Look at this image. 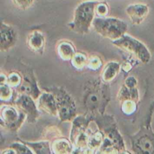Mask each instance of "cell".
I'll list each match as a JSON object with an SVG mask.
<instances>
[{
    "label": "cell",
    "mask_w": 154,
    "mask_h": 154,
    "mask_svg": "<svg viewBox=\"0 0 154 154\" xmlns=\"http://www.w3.org/2000/svg\"><path fill=\"white\" fill-rule=\"evenodd\" d=\"M121 72V64L115 61H110L103 66L101 79L105 83L112 82Z\"/></svg>",
    "instance_id": "obj_16"
},
{
    "label": "cell",
    "mask_w": 154,
    "mask_h": 154,
    "mask_svg": "<svg viewBox=\"0 0 154 154\" xmlns=\"http://www.w3.org/2000/svg\"><path fill=\"white\" fill-rule=\"evenodd\" d=\"M1 42H0V51L5 52L11 49L16 44L17 35L14 29L11 26L2 22L1 24Z\"/></svg>",
    "instance_id": "obj_13"
},
{
    "label": "cell",
    "mask_w": 154,
    "mask_h": 154,
    "mask_svg": "<svg viewBox=\"0 0 154 154\" xmlns=\"http://www.w3.org/2000/svg\"><path fill=\"white\" fill-rule=\"evenodd\" d=\"M20 72L23 75V81L21 85L17 90H15L16 93L26 94L37 101L43 92L38 86L37 81L32 70H31L30 68H27Z\"/></svg>",
    "instance_id": "obj_11"
},
{
    "label": "cell",
    "mask_w": 154,
    "mask_h": 154,
    "mask_svg": "<svg viewBox=\"0 0 154 154\" xmlns=\"http://www.w3.org/2000/svg\"><path fill=\"white\" fill-rule=\"evenodd\" d=\"M123 85H125L126 87L129 89L136 88L137 86H138V81H137V79L135 77L129 76L125 79Z\"/></svg>",
    "instance_id": "obj_30"
},
{
    "label": "cell",
    "mask_w": 154,
    "mask_h": 154,
    "mask_svg": "<svg viewBox=\"0 0 154 154\" xmlns=\"http://www.w3.org/2000/svg\"><path fill=\"white\" fill-rule=\"evenodd\" d=\"M89 57L84 52H76L71 60L72 66L77 70H83L87 67Z\"/></svg>",
    "instance_id": "obj_21"
},
{
    "label": "cell",
    "mask_w": 154,
    "mask_h": 154,
    "mask_svg": "<svg viewBox=\"0 0 154 154\" xmlns=\"http://www.w3.org/2000/svg\"><path fill=\"white\" fill-rule=\"evenodd\" d=\"M1 126L11 132H17L26 120V115L15 105H2L0 110Z\"/></svg>",
    "instance_id": "obj_9"
},
{
    "label": "cell",
    "mask_w": 154,
    "mask_h": 154,
    "mask_svg": "<svg viewBox=\"0 0 154 154\" xmlns=\"http://www.w3.org/2000/svg\"><path fill=\"white\" fill-rule=\"evenodd\" d=\"M57 101L58 117L61 122H72L77 116V107L72 96L65 89L60 87L48 88Z\"/></svg>",
    "instance_id": "obj_6"
},
{
    "label": "cell",
    "mask_w": 154,
    "mask_h": 154,
    "mask_svg": "<svg viewBox=\"0 0 154 154\" xmlns=\"http://www.w3.org/2000/svg\"><path fill=\"white\" fill-rule=\"evenodd\" d=\"M14 89L8 83L0 84V100L2 102H9L14 99Z\"/></svg>",
    "instance_id": "obj_22"
},
{
    "label": "cell",
    "mask_w": 154,
    "mask_h": 154,
    "mask_svg": "<svg viewBox=\"0 0 154 154\" xmlns=\"http://www.w3.org/2000/svg\"><path fill=\"white\" fill-rule=\"evenodd\" d=\"M35 0H12V2L18 9L21 11H25L29 8Z\"/></svg>",
    "instance_id": "obj_29"
},
{
    "label": "cell",
    "mask_w": 154,
    "mask_h": 154,
    "mask_svg": "<svg viewBox=\"0 0 154 154\" xmlns=\"http://www.w3.org/2000/svg\"><path fill=\"white\" fill-rule=\"evenodd\" d=\"M110 13V8L108 3L105 1H98L96 6V15L99 17H108Z\"/></svg>",
    "instance_id": "obj_28"
},
{
    "label": "cell",
    "mask_w": 154,
    "mask_h": 154,
    "mask_svg": "<svg viewBox=\"0 0 154 154\" xmlns=\"http://www.w3.org/2000/svg\"><path fill=\"white\" fill-rule=\"evenodd\" d=\"M9 147L15 150L17 154H34L30 147L20 140L18 142H14Z\"/></svg>",
    "instance_id": "obj_27"
},
{
    "label": "cell",
    "mask_w": 154,
    "mask_h": 154,
    "mask_svg": "<svg viewBox=\"0 0 154 154\" xmlns=\"http://www.w3.org/2000/svg\"><path fill=\"white\" fill-rule=\"evenodd\" d=\"M21 141V140H20ZM30 147L33 153L36 154H48L52 153L51 150V143L49 141H40L36 142H29V141H21Z\"/></svg>",
    "instance_id": "obj_19"
},
{
    "label": "cell",
    "mask_w": 154,
    "mask_h": 154,
    "mask_svg": "<svg viewBox=\"0 0 154 154\" xmlns=\"http://www.w3.org/2000/svg\"><path fill=\"white\" fill-rule=\"evenodd\" d=\"M37 105L41 112H44L53 117L58 116L57 101L54 94L51 92H43L37 99Z\"/></svg>",
    "instance_id": "obj_12"
},
{
    "label": "cell",
    "mask_w": 154,
    "mask_h": 154,
    "mask_svg": "<svg viewBox=\"0 0 154 154\" xmlns=\"http://www.w3.org/2000/svg\"><path fill=\"white\" fill-rule=\"evenodd\" d=\"M0 153L2 154H17L16 152H15V150H13L12 148H11L10 147H9L8 148L5 149L4 150H2Z\"/></svg>",
    "instance_id": "obj_31"
},
{
    "label": "cell",
    "mask_w": 154,
    "mask_h": 154,
    "mask_svg": "<svg viewBox=\"0 0 154 154\" xmlns=\"http://www.w3.org/2000/svg\"><path fill=\"white\" fill-rule=\"evenodd\" d=\"M83 101L87 116L94 118L105 114L111 101L109 84L101 78L88 81L84 85Z\"/></svg>",
    "instance_id": "obj_1"
},
{
    "label": "cell",
    "mask_w": 154,
    "mask_h": 154,
    "mask_svg": "<svg viewBox=\"0 0 154 154\" xmlns=\"http://www.w3.org/2000/svg\"><path fill=\"white\" fill-rule=\"evenodd\" d=\"M93 119L105 135L103 144L98 153H130L126 150L124 140L113 116L103 114Z\"/></svg>",
    "instance_id": "obj_2"
},
{
    "label": "cell",
    "mask_w": 154,
    "mask_h": 154,
    "mask_svg": "<svg viewBox=\"0 0 154 154\" xmlns=\"http://www.w3.org/2000/svg\"><path fill=\"white\" fill-rule=\"evenodd\" d=\"M52 153L55 154H66L73 153L74 146L70 139L59 137L54 139L51 143Z\"/></svg>",
    "instance_id": "obj_17"
},
{
    "label": "cell",
    "mask_w": 154,
    "mask_h": 154,
    "mask_svg": "<svg viewBox=\"0 0 154 154\" xmlns=\"http://www.w3.org/2000/svg\"><path fill=\"white\" fill-rule=\"evenodd\" d=\"M8 84L17 90L21 85L23 81V75L20 71H11L7 75Z\"/></svg>",
    "instance_id": "obj_24"
},
{
    "label": "cell",
    "mask_w": 154,
    "mask_h": 154,
    "mask_svg": "<svg viewBox=\"0 0 154 154\" xmlns=\"http://www.w3.org/2000/svg\"><path fill=\"white\" fill-rule=\"evenodd\" d=\"M76 52L73 44L68 40L60 41L57 45V54L64 61H71Z\"/></svg>",
    "instance_id": "obj_18"
},
{
    "label": "cell",
    "mask_w": 154,
    "mask_h": 154,
    "mask_svg": "<svg viewBox=\"0 0 154 154\" xmlns=\"http://www.w3.org/2000/svg\"><path fill=\"white\" fill-rule=\"evenodd\" d=\"M141 62L138 60L135 57H134L132 54H129L126 56V59H124L121 64V72L124 75H128L131 72L132 69H133L137 65Z\"/></svg>",
    "instance_id": "obj_23"
},
{
    "label": "cell",
    "mask_w": 154,
    "mask_h": 154,
    "mask_svg": "<svg viewBox=\"0 0 154 154\" xmlns=\"http://www.w3.org/2000/svg\"><path fill=\"white\" fill-rule=\"evenodd\" d=\"M13 104L26 115V121L34 123L38 119L40 112L35 100L26 94L17 93L13 100Z\"/></svg>",
    "instance_id": "obj_10"
},
{
    "label": "cell",
    "mask_w": 154,
    "mask_h": 154,
    "mask_svg": "<svg viewBox=\"0 0 154 154\" xmlns=\"http://www.w3.org/2000/svg\"><path fill=\"white\" fill-rule=\"evenodd\" d=\"M134 153L154 154V132L151 121L146 120L139 131L130 137Z\"/></svg>",
    "instance_id": "obj_8"
},
{
    "label": "cell",
    "mask_w": 154,
    "mask_h": 154,
    "mask_svg": "<svg viewBox=\"0 0 154 154\" xmlns=\"http://www.w3.org/2000/svg\"><path fill=\"white\" fill-rule=\"evenodd\" d=\"M112 44L125 53L133 55L143 64H147L151 60V54L147 46L127 33L112 42Z\"/></svg>",
    "instance_id": "obj_7"
},
{
    "label": "cell",
    "mask_w": 154,
    "mask_h": 154,
    "mask_svg": "<svg viewBox=\"0 0 154 154\" xmlns=\"http://www.w3.org/2000/svg\"><path fill=\"white\" fill-rule=\"evenodd\" d=\"M126 13L134 25H140L149 14V7L146 4H131L126 8Z\"/></svg>",
    "instance_id": "obj_14"
},
{
    "label": "cell",
    "mask_w": 154,
    "mask_h": 154,
    "mask_svg": "<svg viewBox=\"0 0 154 154\" xmlns=\"http://www.w3.org/2000/svg\"><path fill=\"white\" fill-rule=\"evenodd\" d=\"M93 27L99 35L111 42L120 38L128 29V25L125 21L110 17H96L93 22Z\"/></svg>",
    "instance_id": "obj_5"
},
{
    "label": "cell",
    "mask_w": 154,
    "mask_h": 154,
    "mask_svg": "<svg viewBox=\"0 0 154 154\" xmlns=\"http://www.w3.org/2000/svg\"><path fill=\"white\" fill-rule=\"evenodd\" d=\"M45 35L39 30H32L27 37V47L33 53L42 55L45 48Z\"/></svg>",
    "instance_id": "obj_15"
},
{
    "label": "cell",
    "mask_w": 154,
    "mask_h": 154,
    "mask_svg": "<svg viewBox=\"0 0 154 154\" xmlns=\"http://www.w3.org/2000/svg\"><path fill=\"white\" fill-rule=\"evenodd\" d=\"M117 99L120 102L127 100V99H132V100H135L138 102L139 93H138V87L134 89H129L125 85H123L117 95Z\"/></svg>",
    "instance_id": "obj_20"
},
{
    "label": "cell",
    "mask_w": 154,
    "mask_h": 154,
    "mask_svg": "<svg viewBox=\"0 0 154 154\" xmlns=\"http://www.w3.org/2000/svg\"><path fill=\"white\" fill-rule=\"evenodd\" d=\"M99 0H84L75 9L73 19L68 24L72 31L80 35L90 32L96 15V6Z\"/></svg>",
    "instance_id": "obj_4"
},
{
    "label": "cell",
    "mask_w": 154,
    "mask_h": 154,
    "mask_svg": "<svg viewBox=\"0 0 154 154\" xmlns=\"http://www.w3.org/2000/svg\"><path fill=\"white\" fill-rule=\"evenodd\" d=\"M138 102L132 99H127L121 102V111L126 115H132L136 111Z\"/></svg>",
    "instance_id": "obj_25"
},
{
    "label": "cell",
    "mask_w": 154,
    "mask_h": 154,
    "mask_svg": "<svg viewBox=\"0 0 154 154\" xmlns=\"http://www.w3.org/2000/svg\"><path fill=\"white\" fill-rule=\"evenodd\" d=\"M103 67V61L98 55H92L89 57L87 68L91 71H98Z\"/></svg>",
    "instance_id": "obj_26"
},
{
    "label": "cell",
    "mask_w": 154,
    "mask_h": 154,
    "mask_svg": "<svg viewBox=\"0 0 154 154\" xmlns=\"http://www.w3.org/2000/svg\"><path fill=\"white\" fill-rule=\"evenodd\" d=\"M94 120L86 115H77L72 120L70 140L74 146L73 153H88V141Z\"/></svg>",
    "instance_id": "obj_3"
}]
</instances>
